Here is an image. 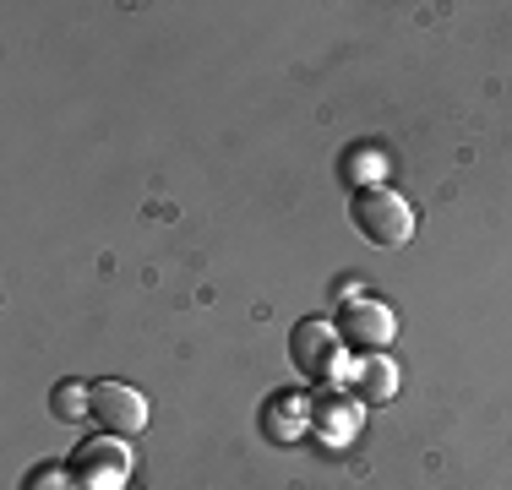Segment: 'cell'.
Masks as SVG:
<instances>
[{
    "label": "cell",
    "instance_id": "2",
    "mask_svg": "<svg viewBox=\"0 0 512 490\" xmlns=\"http://www.w3.org/2000/svg\"><path fill=\"white\" fill-rule=\"evenodd\" d=\"M71 480L77 490H126L131 480V447H120V436H88L77 441V452H71Z\"/></svg>",
    "mask_w": 512,
    "mask_h": 490
},
{
    "label": "cell",
    "instance_id": "5",
    "mask_svg": "<svg viewBox=\"0 0 512 490\" xmlns=\"http://www.w3.org/2000/svg\"><path fill=\"white\" fill-rule=\"evenodd\" d=\"M93 420H99L109 436H142L153 420V409L131 382H93Z\"/></svg>",
    "mask_w": 512,
    "mask_h": 490
},
{
    "label": "cell",
    "instance_id": "8",
    "mask_svg": "<svg viewBox=\"0 0 512 490\" xmlns=\"http://www.w3.org/2000/svg\"><path fill=\"white\" fill-rule=\"evenodd\" d=\"M311 425L338 447V441H349L360 431V409L355 403H338V398H322V403H311Z\"/></svg>",
    "mask_w": 512,
    "mask_h": 490
},
{
    "label": "cell",
    "instance_id": "9",
    "mask_svg": "<svg viewBox=\"0 0 512 490\" xmlns=\"http://www.w3.org/2000/svg\"><path fill=\"white\" fill-rule=\"evenodd\" d=\"M50 414L60 425H77L82 414H93V387H82V382H60L50 392Z\"/></svg>",
    "mask_w": 512,
    "mask_h": 490
},
{
    "label": "cell",
    "instance_id": "3",
    "mask_svg": "<svg viewBox=\"0 0 512 490\" xmlns=\"http://www.w3.org/2000/svg\"><path fill=\"white\" fill-rule=\"evenodd\" d=\"M338 338H344V349H360V354H382L387 343L398 333V316L393 305L382 300H360V294H349L344 305H338Z\"/></svg>",
    "mask_w": 512,
    "mask_h": 490
},
{
    "label": "cell",
    "instance_id": "6",
    "mask_svg": "<svg viewBox=\"0 0 512 490\" xmlns=\"http://www.w3.org/2000/svg\"><path fill=\"white\" fill-rule=\"evenodd\" d=\"M262 436L273 441V447H295V436L311 425V398H300V392H273V398L262 403Z\"/></svg>",
    "mask_w": 512,
    "mask_h": 490
},
{
    "label": "cell",
    "instance_id": "1",
    "mask_svg": "<svg viewBox=\"0 0 512 490\" xmlns=\"http://www.w3.org/2000/svg\"><path fill=\"white\" fill-rule=\"evenodd\" d=\"M349 224L371 245H404L414 235V207L393 186L371 180V186H355V196H349Z\"/></svg>",
    "mask_w": 512,
    "mask_h": 490
},
{
    "label": "cell",
    "instance_id": "4",
    "mask_svg": "<svg viewBox=\"0 0 512 490\" xmlns=\"http://www.w3.org/2000/svg\"><path fill=\"white\" fill-rule=\"evenodd\" d=\"M289 360H295V371L306 376V382H333L338 360H344V338H338L333 322L311 316V322H300L295 333H289Z\"/></svg>",
    "mask_w": 512,
    "mask_h": 490
},
{
    "label": "cell",
    "instance_id": "10",
    "mask_svg": "<svg viewBox=\"0 0 512 490\" xmlns=\"http://www.w3.org/2000/svg\"><path fill=\"white\" fill-rule=\"evenodd\" d=\"M22 490H77V480H71L66 463H39V469L22 480Z\"/></svg>",
    "mask_w": 512,
    "mask_h": 490
},
{
    "label": "cell",
    "instance_id": "7",
    "mask_svg": "<svg viewBox=\"0 0 512 490\" xmlns=\"http://www.w3.org/2000/svg\"><path fill=\"white\" fill-rule=\"evenodd\" d=\"M398 398V365L387 354H365L355 371V403H393Z\"/></svg>",
    "mask_w": 512,
    "mask_h": 490
}]
</instances>
